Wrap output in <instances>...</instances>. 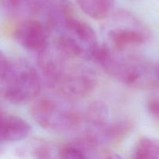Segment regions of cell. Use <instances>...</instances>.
I'll list each match as a JSON object with an SVG mask.
<instances>
[{"label": "cell", "instance_id": "obj_1", "mask_svg": "<svg viewBox=\"0 0 159 159\" xmlns=\"http://www.w3.org/2000/svg\"><path fill=\"white\" fill-rule=\"evenodd\" d=\"M41 89L37 69L26 61L0 55L1 96L13 104H23L35 99Z\"/></svg>", "mask_w": 159, "mask_h": 159}, {"label": "cell", "instance_id": "obj_2", "mask_svg": "<svg viewBox=\"0 0 159 159\" xmlns=\"http://www.w3.org/2000/svg\"><path fill=\"white\" fill-rule=\"evenodd\" d=\"M30 112L40 127L55 134L74 131L84 121V116L78 110L48 97L34 101Z\"/></svg>", "mask_w": 159, "mask_h": 159}, {"label": "cell", "instance_id": "obj_7", "mask_svg": "<svg viewBox=\"0 0 159 159\" xmlns=\"http://www.w3.org/2000/svg\"><path fill=\"white\" fill-rule=\"evenodd\" d=\"M133 124L129 120L106 122L94 128H88L85 134L97 148L100 145L114 144L125 139L133 130Z\"/></svg>", "mask_w": 159, "mask_h": 159}, {"label": "cell", "instance_id": "obj_3", "mask_svg": "<svg viewBox=\"0 0 159 159\" xmlns=\"http://www.w3.org/2000/svg\"><path fill=\"white\" fill-rule=\"evenodd\" d=\"M94 60L111 77L122 83L141 86L146 83V66L134 59L126 58L106 44L99 45Z\"/></svg>", "mask_w": 159, "mask_h": 159}, {"label": "cell", "instance_id": "obj_6", "mask_svg": "<svg viewBox=\"0 0 159 159\" xmlns=\"http://www.w3.org/2000/svg\"><path fill=\"white\" fill-rule=\"evenodd\" d=\"M51 29L47 23L37 20H23L15 28L14 40L23 48L40 53L49 46Z\"/></svg>", "mask_w": 159, "mask_h": 159}, {"label": "cell", "instance_id": "obj_8", "mask_svg": "<svg viewBox=\"0 0 159 159\" xmlns=\"http://www.w3.org/2000/svg\"><path fill=\"white\" fill-rule=\"evenodd\" d=\"M32 127L27 121L16 115L1 112L0 139L2 142H16L30 134Z\"/></svg>", "mask_w": 159, "mask_h": 159}, {"label": "cell", "instance_id": "obj_11", "mask_svg": "<svg viewBox=\"0 0 159 159\" xmlns=\"http://www.w3.org/2000/svg\"><path fill=\"white\" fill-rule=\"evenodd\" d=\"M109 110L107 107L102 102L96 101L87 107L84 114V121L88 128H94L108 121Z\"/></svg>", "mask_w": 159, "mask_h": 159}, {"label": "cell", "instance_id": "obj_4", "mask_svg": "<svg viewBox=\"0 0 159 159\" xmlns=\"http://www.w3.org/2000/svg\"><path fill=\"white\" fill-rule=\"evenodd\" d=\"M96 84L94 71L82 65H67L54 89L68 99H79L93 92Z\"/></svg>", "mask_w": 159, "mask_h": 159}, {"label": "cell", "instance_id": "obj_9", "mask_svg": "<svg viewBox=\"0 0 159 159\" xmlns=\"http://www.w3.org/2000/svg\"><path fill=\"white\" fill-rule=\"evenodd\" d=\"M96 149L97 148L82 134L76 139L61 146L58 151V155L61 158L65 159L89 158L93 157V154L96 152Z\"/></svg>", "mask_w": 159, "mask_h": 159}, {"label": "cell", "instance_id": "obj_14", "mask_svg": "<svg viewBox=\"0 0 159 159\" xmlns=\"http://www.w3.org/2000/svg\"><path fill=\"white\" fill-rule=\"evenodd\" d=\"M157 76H158V79H159V68L158 69V71H157Z\"/></svg>", "mask_w": 159, "mask_h": 159}, {"label": "cell", "instance_id": "obj_13", "mask_svg": "<svg viewBox=\"0 0 159 159\" xmlns=\"http://www.w3.org/2000/svg\"><path fill=\"white\" fill-rule=\"evenodd\" d=\"M148 110L152 116L159 119V98L149 100L148 102Z\"/></svg>", "mask_w": 159, "mask_h": 159}, {"label": "cell", "instance_id": "obj_12", "mask_svg": "<svg viewBox=\"0 0 159 159\" xmlns=\"http://www.w3.org/2000/svg\"><path fill=\"white\" fill-rule=\"evenodd\" d=\"M133 158L137 159H159V141L153 138H141L135 146Z\"/></svg>", "mask_w": 159, "mask_h": 159}, {"label": "cell", "instance_id": "obj_10", "mask_svg": "<svg viewBox=\"0 0 159 159\" xmlns=\"http://www.w3.org/2000/svg\"><path fill=\"white\" fill-rule=\"evenodd\" d=\"M76 2L84 13L96 20L108 17L114 7V0H76Z\"/></svg>", "mask_w": 159, "mask_h": 159}, {"label": "cell", "instance_id": "obj_5", "mask_svg": "<svg viewBox=\"0 0 159 159\" xmlns=\"http://www.w3.org/2000/svg\"><path fill=\"white\" fill-rule=\"evenodd\" d=\"M127 13L123 12V14L118 16V22L107 33V38L113 49L119 52L143 44L149 37L148 32L144 26Z\"/></svg>", "mask_w": 159, "mask_h": 159}]
</instances>
